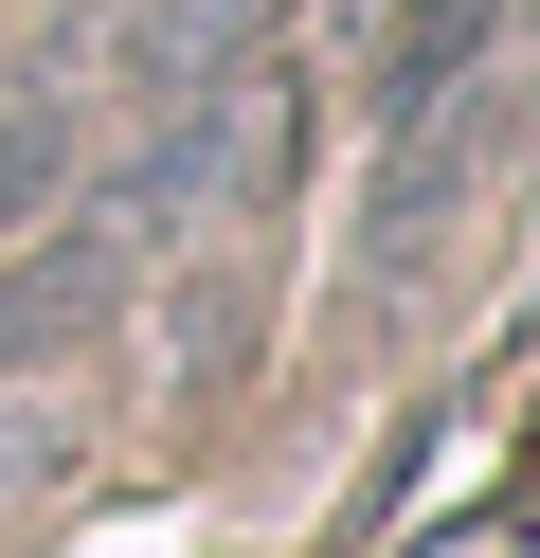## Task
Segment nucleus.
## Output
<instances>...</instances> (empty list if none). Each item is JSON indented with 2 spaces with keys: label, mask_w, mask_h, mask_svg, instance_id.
<instances>
[{
  "label": "nucleus",
  "mask_w": 540,
  "mask_h": 558,
  "mask_svg": "<svg viewBox=\"0 0 540 558\" xmlns=\"http://www.w3.org/2000/svg\"><path fill=\"white\" fill-rule=\"evenodd\" d=\"M72 162H91V126H72L55 90H36V109H0V253H19V234L72 198Z\"/></svg>",
  "instance_id": "7ed1b4c3"
},
{
  "label": "nucleus",
  "mask_w": 540,
  "mask_h": 558,
  "mask_svg": "<svg viewBox=\"0 0 540 558\" xmlns=\"http://www.w3.org/2000/svg\"><path fill=\"white\" fill-rule=\"evenodd\" d=\"M271 162V0H144L127 19V217L216 234Z\"/></svg>",
  "instance_id": "f257e3e1"
},
{
  "label": "nucleus",
  "mask_w": 540,
  "mask_h": 558,
  "mask_svg": "<svg viewBox=\"0 0 540 558\" xmlns=\"http://www.w3.org/2000/svg\"><path fill=\"white\" fill-rule=\"evenodd\" d=\"M144 253H163V234H144L127 198H55V217L19 234V270H0V378H36V361H72V342H91L108 306L144 289Z\"/></svg>",
  "instance_id": "f03ea898"
}]
</instances>
